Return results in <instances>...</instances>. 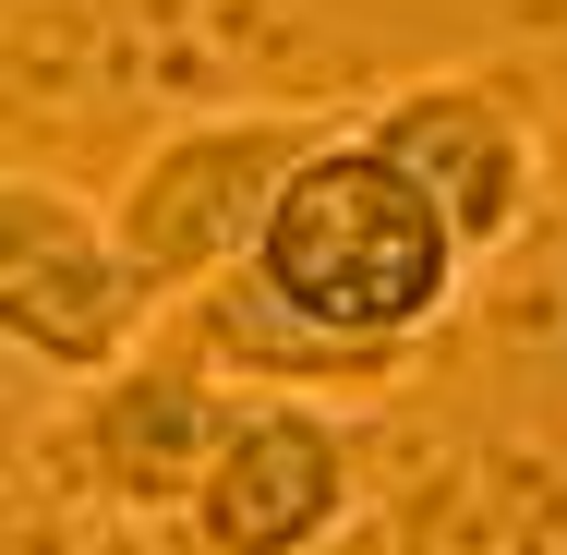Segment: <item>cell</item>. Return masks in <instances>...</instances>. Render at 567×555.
Here are the masks:
<instances>
[{"label":"cell","mask_w":567,"mask_h":555,"mask_svg":"<svg viewBox=\"0 0 567 555\" xmlns=\"http://www.w3.org/2000/svg\"><path fill=\"white\" fill-rule=\"evenodd\" d=\"M471 266H483V254L458 241V218L435 206V182H423L411 157H386L362 121H339V133L290 169V194L266 206L254 254H241V278H254L266 302H290L302 327H327V338L399 350V362L458 315Z\"/></svg>","instance_id":"cell-1"},{"label":"cell","mask_w":567,"mask_h":555,"mask_svg":"<svg viewBox=\"0 0 567 555\" xmlns=\"http://www.w3.org/2000/svg\"><path fill=\"white\" fill-rule=\"evenodd\" d=\"M339 121L350 110H194V121H169L110 194V218H121V241L145 254V278H157L169 302H194L206 278H229V266L254 254L266 206L290 194V169H302Z\"/></svg>","instance_id":"cell-2"},{"label":"cell","mask_w":567,"mask_h":555,"mask_svg":"<svg viewBox=\"0 0 567 555\" xmlns=\"http://www.w3.org/2000/svg\"><path fill=\"white\" fill-rule=\"evenodd\" d=\"M157 327H169V290L145 278V254L121 241L110 206H85V194H61L37 169L0 182V338L37 374L85 387Z\"/></svg>","instance_id":"cell-3"},{"label":"cell","mask_w":567,"mask_h":555,"mask_svg":"<svg viewBox=\"0 0 567 555\" xmlns=\"http://www.w3.org/2000/svg\"><path fill=\"white\" fill-rule=\"evenodd\" d=\"M229 411H241L229 362L169 315L157 338H133L110 374L73 387L61 446H73V471L110 495L121 520H182L194 483H206V459H218V435H229Z\"/></svg>","instance_id":"cell-4"},{"label":"cell","mask_w":567,"mask_h":555,"mask_svg":"<svg viewBox=\"0 0 567 555\" xmlns=\"http://www.w3.org/2000/svg\"><path fill=\"white\" fill-rule=\"evenodd\" d=\"M350 520H362V435L302 387H241L182 532L206 555H327Z\"/></svg>","instance_id":"cell-5"},{"label":"cell","mask_w":567,"mask_h":555,"mask_svg":"<svg viewBox=\"0 0 567 555\" xmlns=\"http://www.w3.org/2000/svg\"><path fill=\"white\" fill-rule=\"evenodd\" d=\"M386 157H411L423 182H435V206L458 218L471 254H507L519 229H532V194H544V133L519 110V85L507 73H411V85H386L374 110H350Z\"/></svg>","instance_id":"cell-6"},{"label":"cell","mask_w":567,"mask_h":555,"mask_svg":"<svg viewBox=\"0 0 567 555\" xmlns=\"http://www.w3.org/2000/svg\"><path fill=\"white\" fill-rule=\"evenodd\" d=\"M169 315H182V327L229 362V387H302V399H350V387H386V374H399V350H362V338L302 327V315H290V302H266L241 266H229V278H206L194 302H169Z\"/></svg>","instance_id":"cell-7"}]
</instances>
